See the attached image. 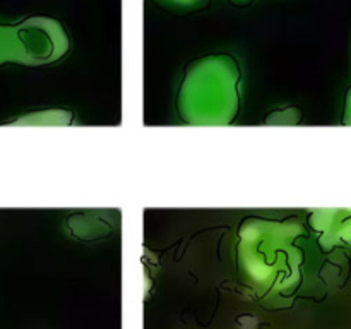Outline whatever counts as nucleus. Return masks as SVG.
Returning <instances> with one entry per match:
<instances>
[{"label":"nucleus","instance_id":"f257e3e1","mask_svg":"<svg viewBox=\"0 0 351 329\" xmlns=\"http://www.w3.org/2000/svg\"><path fill=\"white\" fill-rule=\"evenodd\" d=\"M240 67L228 53L192 60L178 89L177 110L189 125H228L240 106Z\"/></svg>","mask_w":351,"mask_h":329},{"label":"nucleus","instance_id":"f03ea898","mask_svg":"<svg viewBox=\"0 0 351 329\" xmlns=\"http://www.w3.org/2000/svg\"><path fill=\"white\" fill-rule=\"evenodd\" d=\"M304 228L293 219L249 218L239 228V259L256 283L287 280L300 263L297 242Z\"/></svg>","mask_w":351,"mask_h":329},{"label":"nucleus","instance_id":"7ed1b4c3","mask_svg":"<svg viewBox=\"0 0 351 329\" xmlns=\"http://www.w3.org/2000/svg\"><path fill=\"white\" fill-rule=\"evenodd\" d=\"M71 38L53 17L34 16L17 24H0V65H47L64 58Z\"/></svg>","mask_w":351,"mask_h":329},{"label":"nucleus","instance_id":"20e7f679","mask_svg":"<svg viewBox=\"0 0 351 329\" xmlns=\"http://www.w3.org/2000/svg\"><path fill=\"white\" fill-rule=\"evenodd\" d=\"M311 225L324 247L351 245V209L315 211Z\"/></svg>","mask_w":351,"mask_h":329},{"label":"nucleus","instance_id":"39448f33","mask_svg":"<svg viewBox=\"0 0 351 329\" xmlns=\"http://www.w3.org/2000/svg\"><path fill=\"white\" fill-rule=\"evenodd\" d=\"M74 115L69 110H41L21 117L14 125H72Z\"/></svg>","mask_w":351,"mask_h":329},{"label":"nucleus","instance_id":"423d86ee","mask_svg":"<svg viewBox=\"0 0 351 329\" xmlns=\"http://www.w3.org/2000/svg\"><path fill=\"white\" fill-rule=\"evenodd\" d=\"M154 3L163 7L168 12L184 16V14H192L206 9L211 3V0H154Z\"/></svg>","mask_w":351,"mask_h":329},{"label":"nucleus","instance_id":"0eeeda50","mask_svg":"<svg viewBox=\"0 0 351 329\" xmlns=\"http://www.w3.org/2000/svg\"><path fill=\"white\" fill-rule=\"evenodd\" d=\"M343 123L351 125V88L346 93V103H345V115H343Z\"/></svg>","mask_w":351,"mask_h":329},{"label":"nucleus","instance_id":"6e6552de","mask_svg":"<svg viewBox=\"0 0 351 329\" xmlns=\"http://www.w3.org/2000/svg\"><path fill=\"white\" fill-rule=\"evenodd\" d=\"M228 2L235 7H247V5H250L254 0H228Z\"/></svg>","mask_w":351,"mask_h":329}]
</instances>
